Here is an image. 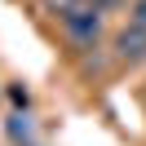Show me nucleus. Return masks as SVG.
I'll return each mask as SVG.
<instances>
[{"instance_id":"nucleus-4","label":"nucleus","mask_w":146,"mask_h":146,"mask_svg":"<svg viewBox=\"0 0 146 146\" xmlns=\"http://www.w3.org/2000/svg\"><path fill=\"white\" fill-rule=\"evenodd\" d=\"M22 146H36V142H22Z\"/></svg>"},{"instance_id":"nucleus-2","label":"nucleus","mask_w":146,"mask_h":146,"mask_svg":"<svg viewBox=\"0 0 146 146\" xmlns=\"http://www.w3.org/2000/svg\"><path fill=\"white\" fill-rule=\"evenodd\" d=\"M119 58L124 62H146V27H133L128 22L119 31Z\"/></svg>"},{"instance_id":"nucleus-3","label":"nucleus","mask_w":146,"mask_h":146,"mask_svg":"<svg viewBox=\"0 0 146 146\" xmlns=\"http://www.w3.org/2000/svg\"><path fill=\"white\" fill-rule=\"evenodd\" d=\"M133 27H146V0H137V5H133Z\"/></svg>"},{"instance_id":"nucleus-1","label":"nucleus","mask_w":146,"mask_h":146,"mask_svg":"<svg viewBox=\"0 0 146 146\" xmlns=\"http://www.w3.org/2000/svg\"><path fill=\"white\" fill-rule=\"evenodd\" d=\"M62 27L71 40H80V44H93L102 31V9H93V5H75V9H62Z\"/></svg>"}]
</instances>
